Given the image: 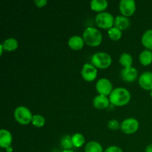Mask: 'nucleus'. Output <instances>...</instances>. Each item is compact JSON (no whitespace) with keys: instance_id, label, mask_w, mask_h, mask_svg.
Instances as JSON below:
<instances>
[{"instance_id":"obj_20","label":"nucleus","mask_w":152,"mask_h":152,"mask_svg":"<svg viewBox=\"0 0 152 152\" xmlns=\"http://www.w3.org/2000/svg\"><path fill=\"white\" fill-rule=\"evenodd\" d=\"M86 152H103L101 144L96 141H90L85 146Z\"/></svg>"},{"instance_id":"obj_5","label":"nucleus","mask_w":152,"mask_h":152,"mask_svg":"<svg viewBox=\"0 0 152 152\" xmlns=\"http://www.w3.org/2000/svg\"><path fill=\"white\" fill-rule=\"evenodd\" d=\"M14 118L20 124L28 125L32 122L33 115L27 107L19 106L14 111Z\"/></svg>"},{"instance_id":"obj_31","label":"nucleus","mask_w":152,"mask_h":152,"mask_svg":"<svg viewBox=\"0 0 152 152\" xmlns=\"http://www.w3.org/2000/svg\"><path fill=\"white\" fill-rule=\"evenodd\" d=\"M0 50H1V54H2V52H3V50H4V48H3L2 45H0Z\"/></svg>"},{"instance_id":"obj_19","label":"nucleus","mask_w":152,"mask_h":152,"mask_svg":"<svg viewBox=\"0 0 152 152\" xmlns=\"http://www.w3.org/2000/svg\"><path fill=\"white\" fill-rule=\"evenodd\" d=\"M1 45H2L4 50H7V51H13V50H15L16 49L18 48V46H19L18 41L14 38L7 39H5L3 42V43Z\"/></svg>"},{"instance_id":"obj_9","label":"nucleus","mask_w":152,"mask_h":152,"mask_svg":"<svg viewBox=\"0 0 152 152\" xmlns=\"http://www.w3.org/2000/svg\"><path fill=\"white\" fill-rule=\"evenodd\" d=\"M81 74L83 78L88 82L94 81L97 76V70L92 64L86 63L82 68Z\"/></svg>"},{"instance_id":"obj_23","label":"nucleus","mask_w":152,"mask_h":152,"mask_svg":"<svg viewBox=\"0 0 152 152\" xmlns=\"http://www.w3.org/2000/svg\"><path fill=\"white\" fill-rule=\"evenodd\" d=\"M60 145L64 150H71L74 147L71 137L69 135H64L61 139Z\"/></svg>"},{"instance_id":"obj_7","label":"nucleus","mask_w":152,"mask_h":152,"mask_svg":"<svg viewBox=\"0 0 152 152\" xmlns=\"http://www.w3.org/2000/svg\"><path fill=\"white\" fill-rule=\"evenodd\" d=\"M139 126L140 124L137 120L133 118V117H131V118L126 119L122 122L120 129L123 133L130 134L135 133L139 129Z\"/></svg>"},{"instance_id":"obj_15","label":"nucleus","mask_w":152,"mask_h":152,"mask_svg":"<svg viewBox=\"0 0 152 152\" xmlns=\"http://www.w3.org/2000/svg\"><path fill=\"white\" fill-rule=\"evenodd\" d=\"M129 25H130V20L127 16L122 15V16H116L114 19V26L121 31L128 28Z\"/></svg>"},{"instance_id":"obj_33","label":"nucleus","mask_w":152,"mask_h":152,"mask_svg":"<svg viewBox=\"0 0 152 152\" xmlns=\"http://www.w3.org/2000/svg\"><path fill=\"white\" fill-rule=\"evenodd\" d=\"M150 95H151V98H152V90L151 91H150Z\"/></svg>"},{"instance_id":"obj_1","label":"nucleus","mask_w":152,"mask_h":152,"mask_svg":"<svg viewBox=\"0 0 152 152\" xmlns=\"http://www.w3.org/2000/svg\"><path fill=\"white\" fill-rule=\"evenodd\" d=\"M131 93L129 90L123 87L116 88L109 95L110 102L115 106H123L129 102Z\"/></svg>"},{"instance_id":"obj_25","label":"nucleus","mask_w":152,"mask_h":152,"mask_svg":"<svg viewBox=\"0 0 152 152\" xmlns=\"http://www.w3.org/2000/svg\"><path fill=\"white\" fill-rule=\"evenodd\" d=\"M31 123L36 127L41 128L44 126L45 123V119L43 116L40 115V114H35V115H33V119Z\"/></svg>"},{"instance_id":"obj_14","label":"nucleus","mask_w":152,"mask_h":152,"mask_svg":"<svg viewBox=\"0 0 152 152\" xmlns=\"http://www.w3.org/2000/svg\"><path fill=\"white\" fill-rule=\"evenodd\" d=\"M109 103V99L103 95H98L95 96L93 99L94 106L98 109H104V108H108Z\"/></svg>"},{"instance_id":"obj_21","label":"nucleus","mask_w":152,"mask_h":152,"mask_svg":"<svg viewBox=\"0 0 152 152\" xmlns=\"http://www.w3.org/2000/svg\"><path fill=\"white\" fill-rule=\"evenodd\" d=\"M119 62L124 68H129V67H132V63H133V58L132 55L129 54V53H123L120 56Z\"/></svg>"},{"instance_id":"obj_10","label":"nucleus","mask_w":152,"mask_h":152,"mask_svg":"<svg viewBox=\"0 0 152 152\" xmlns=\"http://www.w3.org/2000/svg\"><path fill=\"white\" fill-rule=\"evenodd\" d=\"M138 75V71L134 67H129V68H124L120 71V76L121 78L124 81L128 83L134 82L137 79Z\"/></svg>"},{"instance_id":"obj_27","label":"nucleus","mask_w":152,"mask_h":152,"mask_svg":"<svg viewBox=\"0 0 152 152\" xmlns=\"http://www.w3.org/2000/svg\"><path fill=\"white\" fill-rule=\"evenodd\" d=\"M104 152H123V150L117 145H111L108 147Z\"/></svg>"},{"instance_id":"obj_16","label":"nucleus","mask_w":152,"mask_h":152,"mask_svg":"<svg viewBox=\"0 0 152 152\" xmlns=\"http://www.w3.org/2000/svg\"><path fill=\"white\" fill-rule=\"evenodd\" d=\"M108 2L106 0H92L91 1V8L96 12H104L107 8Z\"/></svg>"},{"instance_id":"obj_3","label":"nucleus","mask_w":152,"mask_h":152,"mask_svg":"<svg viewBox=\"0 0 152 152\" xmlns=\"http://www.w3.org/2000/svg\"><path fill=\"white\" fill-rule=\"evenodd\" d=\"M111 56L105 52H97L91 57V64L96 68L105 69L111 65Z\"/></svg>"},{"instance_id":"obj_4","label":"nucleus","mask_w":152,"mask_h":152,"mask_svg":"<svg viewBox=\"0 0 152 152\" xmlns=\"http://www.w3.org/2000/svg\"><path fill=\"white\" fill-rule=\"evenodd\" d=\"M114 19L111 13L108 12H101L98 13L95 17V22L98 27L103 29H109L114 25Z\"/></svg>"},{"instance_id":"obj_13","label":"nucleus","mask_w":152,"mask_h":152,"mask_svg":"<svg viewBox=\"0 0 152 152\" xmlns=\"http://www.w3.org/2000/svg\"><path fill=\"white\" fill-rule=\"evenodd\" d=\"M68 45L71 49L75 50H81L84 46L85 41L80 36L74 35L68 39Z\"/></svg>"},{"instance_id":"obj_12","label":"nucleus","mask_w":152,"mask_h":152,"mask_svg":"<svg viewBox=\"0 0 152 152\" xmlns=\"http://www.w3.org/2000/svg\"><path fill=\"white\" fill-rule=\"evenodd\" d=\"M12 134L9 131L6 129H1L0 131V146L3 148H7L11 146Z\"/></svg>"},{"instance_id":"obj_24","label":"nucleus","mask_w":152,"mask_h":152,"mask_svg":"<svg viewBox=\"0 0 152 152\" xmlns=\"http://www.w3.org/2000/svg\"><path fill=\"white\" fill-rule=\"evenodd\" d=\"M72 138V142L74 147L75 148H80L85 143V137L82 134L76 133L71 137Z\"/></svg>"},{"instance_id":"obj_8","label":"nucleus","mask_w":152,"mask_h":152,"mask_svg":"<svg viewBox=\"0 0 152 152\" xmlns=\"http://www.w3.org/2000/svg\"><path fill=\"white\" fill-rule=\"evenodd\" d=\"M119 8L122 14L128 17L134 13L136 2L134 0H121L119 4Z\"/></svg>"},{"instance_id":"obj_32","label":"nucleus","mask_w":152,"mask_h":152,"mask_svg":"<svg viewBox=\"0 0 152 152\" xmlns=\"http://www.w3.org/2000/svg\"><path fill=\"white\" fill-rule=\"evenodd\" d=\"M62 152H74L73 150H63Z\"/></svg>"},{"instance_id":"obj_17","label":"nucleus","mask_w":152,"mask_h":152,"mask_svg":"<svg viewBox=\"0 0 152 152\" xmlns=\"http://www.w3.org/2000/svg\"><path fill=\"white\" fill-rule=\"evenodd\" d=\"M139 59L142 65L147 66L150 65L152 62V51L148 49L143 50L140 54Z\"/></svg>"},{"instance_id":"obj_18","label":"nucleus","mask_w":152,"mask_h":152,"mask_svg":"<svg viewBox=\"0 0 152 152\" xmlns=\"http://www.w3.org/2000/svg\"><path fill=\"white\" fill-rule=\"evenodd\" d=\"M142 44L146 49L152 51V29L147 30L141 39Z\"/></svg>"},{"instance_id":"obj_11","label":"nucleus","mask_w":152,"mask_h":152,"mask_svg":"<svg viewBox=\"0 0 152 152\" xmlns=\"http://www.w3.org/2000/svg\"><path fill=\"white\" fill-rule=\"evenodd\" d=\"M139 84L141 88L146 91L152 90V72L145 71L139 77Z\"/></svg>"},{"instance_id":"obj_26","label":"nucleus","mask_w":152,"mask_h":152,"mask_svg":"<svg viewBox=\"0 0 152 152\" xmlns=\"http://www.w3.org/2000/svg\"><path fill=\"white\" fill-rule=\"evenodd\" d=\"M120 126H121V124H120V123L117 120H111L108 123V127L111 130H117L120 129Z\"/></svg>"},{"instance_id":"obj_6","label":"nucleus","mask_w":152,"mask_h":152,"mask_svg":"<svg viewBox=\"0 0 152 152\" xmlns=\"http://www.w3.org/2000/svg\"><path fill=\"white\" fill-rule=\"evenodd\" d=\"M96 89L99 95H103L105 96L111 94L114 90L111 82L106 78H101L96 82Z\"/></svg>"},{"instance_id":"obj_28","label":"nucleus","mask_w":152,"mask_h":152,"mask_svg":"<svg viewBox=\"0 0 152 152\" xmlns=\"http://www.w3.org/2000/svg\"><path fill=\"white\" fill-rule=\"evenodd\" d=\"M48 3L46 0H34V4L38 7H42Z\"/></svg>"},{"instance_id":"obj_29","label":"nucleus","mask_w":152,"mask_h":152,"mask_svg":"<svg viewBox=\"0 0 152 152\" xmlns=\"http://www.w3.org/2000/svg\"><path fill=\"white\" fill-rule=\"evenodd\" d=\"M145 152H152V144H149L145 148Z\"/></svg>"},{"instance_id":"obj_2","label":"nucleus","mask_w":152,"mask_h":152,"mask_svg":"<svg viewBox=\"0 0 152 152\" xmlns=\"http://www.w3.org/2000/svg\"><path fill=\"white\" fill-rule=\"evenodd\" d=\"M83 38L85 42L88 45L95 47L101 44L102 35L100 31L94 27H88L83 34Z\"/></svg>"},{"instance_id":"obj_22","label":"nucleus","mask_w":152,"mask_h":152,"mask_svg":"<svg viewBox=\"0 0 152 152\" xmlns=\"http://www.w3.org/2000/svg\"><path fill=\"white\" fill-rule=\"evenodd\" d=\"M108 37L113 41H117L122 37V31L119 28H116L115 26H113L112 28H109L108 30Z\"/></svg>"},{"instance_id":"obj_30","label":"nucleus","mask_w":152,"mask_h":152,"mask_svg":"<svg viewBox=\"0 0 152 152\" xmlns=\"http://www.w3.org/2000/svg\"><path fill=\"white\" fill-rule=\"evenodd\" d=\"M6 151H7V152H12V151H13V148H12V146H10V147H8V148H6Z\"/></svg>"}]
</instances>
